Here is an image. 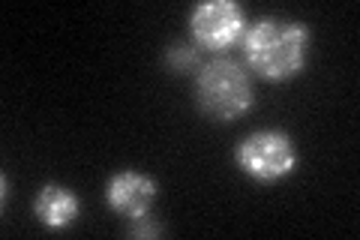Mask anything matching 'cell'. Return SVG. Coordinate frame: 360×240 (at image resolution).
Listing matches in <instances>:
<instances>
[{
  "label": "cell",
  "mask_w": 360,
  "mask_h": 240,
  "mask_svg": "<svg viewBox=\"0 0 360 240\" xmlns=\"http://www.w3.org/2000/svg\"><path fill=\"white\" fill-rule=\"evenodd\" d=\"M243 54L250 70L264 82H291L307 70L309 27L297 18L262 15L243 33Z\"/></svg>",
  "instance_id": "1"
},
{
  "label": "cell",
  "mask_w": 360,
  "mask_h": 240,
  "mask_svg": "<svg viewBox=\"0 0 360 240\" xmlns=\"http://www.w3.org/2000/svg\"><path fill=\"white\" fill-rule=\"evenodd\" d=\"M195 102L201 114L217 123H229L243 118L255 106L252 78L246 66L234 57L217 54L195 72Z\"/></svg>",
  "instance_id": "2"
},
{
  "label": "cell",
  "mask_w": 360,
  "mask_h": 240,
  "mask_svg": "<svg viewBox=\"0 0 360 240\" xmlns=\"http://www.w3.org/2000/svg\"><path fill=\"white\" fill-rule=\"evenodd\" d=\"M234 163L255 184H279L297 171V147L279 130H258L234 147Z\"/></svg>",
  "instance_id": "3"
},
{
  "label": "cell",
  "mask_w": 360,
  "mask_h": 240,
  "mask_svg": "<svg viewBox=\"0 0 360 240\" xmlns=\"http://www.w3.org/2000/svg\"><path fill=\"white\" fill-rule=\"evenodd\" d=\"M246 27V13L240 4L234 0H201L189 13V33L198 49L219 54L225 49H231L234 42L243 39Z\"/></svg>",
  "instance_id": "4"
},
{
  "label": "cell",
  "mask_w": 360,
  "mask_h": 240,
  "mask_svg": "<svg viewBox=\"0 0 360 240\" xmlns=\"http://www.w3.org/2000/svg\"><path fill=\"white\" fill-rule=\"evenodd\" d=\"M156 198H160V184L150 175L135 171V168L115 171L105 184V204L117 216H123V220L148 216Z\"/></svg>",
  "instance_id": "5"
},
{
  "label": "cell",
  "mask_w": 360,
  "mask_h": 240,
  "mask_svg": "<svg viewBox=\"0 0 360 240\" xmlns=\"http://www.w3.org/2000/svg\"><path fill=\"white\" fill-rule=\"evenodd\" d=\"M33 213H37V222L51 228V232H63L70 228L78 213H82V201L78 196L63 187V184H45L39 192H37V201H33Z\"/></svg>",
  "instance_id": "6"
},
{
  "label": "cell",
  "mask_w": 360,
  "mask_h": 240,
  "mask_svg": "<svg viewBox=\"0 0 360 240\" xmlns=\"http://www.w3.org/2000/svg\"><path fill=\"white\" fill-rule=\"evenodd\" d=\"M165 66L172 72H198L201 70V49L195 42H172L165 49Z\"/></svg>",
  "instance_id": "7"
},
{
  "label": "cell",
  "mask_w": 360,
  "mask_h": 240,
  "mask_svg": "<svg viewBox=\"0 0 360 240\" xmlns=\"http://www.w3.org/2000/svg\"><path fill=\"white\" fill-rule=\"evenodd\" d=\"M129 234L132 237H160L162 225L148 213V216H139V220H129Z\"/></svg>",
  "instance_id": "8"
}]
</instances>
